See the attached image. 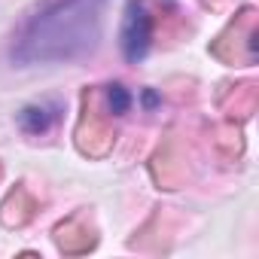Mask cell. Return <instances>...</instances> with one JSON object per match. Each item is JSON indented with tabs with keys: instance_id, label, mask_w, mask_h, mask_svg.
I'll return each instance as SVG.
<instances>
[{
	"instance_id": "2",
	"label": "cell",
	"mask_w": 259,
	"mask_h": 259,
	"mask_svg": "<svg viewBox=\"0 0 259 259\" xmlns=\"http://www.w3.org/2000/svg\"><path fill=\"white\" fill-rule=\"evenodd\" d=\"M150 43H153V16H150V10L141 4V0H128L125 19H122V31H119L122 55L132 64H138V61L147 58Z\"/></svg>"
},
{
	"instance_id": "3",
	"label": "cell",
	"mask_w": 259,
	"mask_h": 259,
	"mask_svg": "<svg viewBox=\"0 0 259 259\" xmlns=\"http://www.w3.org/2000/svg\"><path fill=\"white\" fill-rule=\"evenodd\" d=\"M52 119H55V107H46V104H31L19 116V122H22V128L28 135H43L52 125Z\"/></svg>"
},
{
	"instance_id": "5",
	"label": "cell",
	"mask_w": 259,
	"mask_h": 259,
	"mask_svg": "<svg viewBox=\"0 0 259 259\" xmlns=\"http://www.w3.org/2000/svg\"><path fill=\"white\" fill-rule=\"evenodd\" d=\"M144 104H147V107H156V95H153V92H147V95H144Z\"/></svg>"
},
{
	"instance_id": "1",
	"label": "cell",
	"mask_w": 259,
	"mask_h": 259,
	"mask_svg": "<svg viewBox=\"0 0 259 259\" xmlns=\"http://www.w3.org/2000/svg\"><path fill=\"white\" fill-rule=\"evenodd\" d=\"M107 0H52L13 43V61L19 64H46V61H73L95 49L101 37V10Z\"/></svg>"
},
{
	"instance_id": "4",
	"label": "cell",
	"mask_w": 259,
	"mask_h": 259,
	"mask_svg": "<svg viewBox=\"0 0 259 259\" xmlns=\"http://www.w3.org/2000/svg\"><path fill=\"white\" fill-rule=\"evenodd\" d=\"M107 107H110V113H113V116L128 113V107H132V95H128V89H125V85H119V82L107 85Z\"/></svg>"
}]
</instances>
